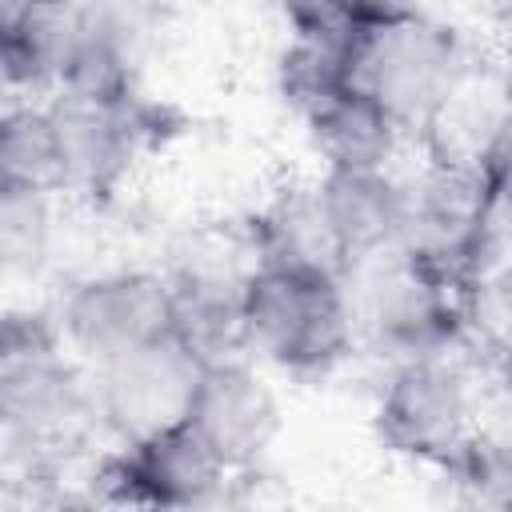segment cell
I'll list each match as a JSON object with an SVG mask.
<instances>
[{"label":"cell","instance_id":"obj_16","mask_svg":"<svg viewBox=\"0 0 512 512\" xmlns=\"http://www.w3.org/2000/svg\"><path fill=\"white\" fill-rule=\"evenodd\" d=\"M280 92L300 112V120H308L316 108L344 92V48L292 36L280 56Z\"/></svg>","mask_w":512,"mask_h":512},{"label":"cell","instance_id":"obj_10","mask_svg":"<svg viewBox=\"0 0 512 512\" xmlns=\"http://www.w3.org/2000/svg\"><path fill=\"white\" fill-rule=\"evenodd\" d=\"M512 124V76L488 52L484 60L468 56L460 76L452 80L448 96L432 112L428 128L420 132L416 148L432 164L452 168H480L488 164L496 140Z\"/></svg>","mask_w":512,"mask_h":512},{"label":"cell","instance_id":"obj_12","mask_svg":"<svg viewBox=\"0 0 512 512\" xmlns=\"http://www.w3.org/2000/svg\"><path fill=\"white\" fill-rule=\"evenodd\" d=\"M304 124L312 144L336 172H396L400 152L412 144L372 100L348 88L316 108Z\"/></svg>","mask_w":512,"mask_h":512},{"label":"cell","instance_id":"obj_1","mask_svg":"<svg viewBox=\"0 0 512 512\" xmlns=\"http://www.w3.org/2000/svg\"><path fill=\"white\" fill-rule=\"evenodd\" d=\"M464 284L468 280H452L416 260L400 240L348 260L340 288L352 312L356 352L404 360L456 344L464 320Z\"/></svg>","mask_w":512,"mask_h":512},{"label":"cell","instance_id":"obj_11","mask_svg":"<svg viewBox=\"0 0 512 512\" xmlns=\"http://www.w3.org/2000/svg\"><path fill=\"white\" fill-rule=\"evenodd\" d=\"M252 228L260 240V256L272 268L340 276L348 264L320 184H288L272 192V200L252 216Z\"/></svg>","mask_w":512,"mask_h":512},{"label":"cell","instance_id":"obj_8","mask_svg":"<svg viewBox=\"0 0 512 512\" xmlns=\"http://www.w3.org/2000/svg\"><path fill=\"white\" fill-rule=\"evenodd\" d=\"M60 168H64V196H108L132 168L136 152L148 140V112L136 92L124 96H96L60 88L44 100Z\"/></svg>","mask_w":512,"mask_h":512},{"label":"cell","instance_id":"obj_5","mask_svg":"<svg viewBox=\"0 0 512 512\" xmlns=\"http://www.w3.org/2000/svg\"><path fill=\"white\" fill-rule=\"evenodd\" d=\"M64 348L88 364H112L172 332V284L168 272L128 268L88 276L68 288L52 316Z\"/></svg>","mask_w":512,"mask_h":512},{"label":"cell","instance_id":"obj_7","mask_svg":"<svg viewBox=\"0 0 512 512\" xmlns=\"http://www.w3.org/2000/svg\"><path fill=\"white\" fill-rule=\"evenodd\" d=\"M400 184V244L428 268L452 280H468L496 204V184L488 180V172L424 160L416 172L400 176Z\"/></svg>","mask_w":512,"mask_h":512},{"label":"cell","instance_id":"obj_15","mask_svg":"<svg viewBox=\"0 0 512 512\" xmlns=\"http://www.w3.org/2000/svg\"><path fill=\"white\" fill-rule=\"evenodd\" d=\"M56 192L0 184V256L8 280H32L52 252V220H56Z\"/></svg>","mask_w":512,"mask_h":512},{"label":"cell","instance_id":"obj_18","mask_svg":"<svg viewBox=\"0 0 512 512\" xmlns=\"http://www.w3.org/2000/svg\"><path fill=\"white\" fill-rule=\"evenodd\" d=\"M348 12L368 24V20H392V16H408V12H424V0H344Z\"/></svg>","mask_w":512,"mask_h":512},{"label":"cell","instance_id":"obj_17","mask_svg":"<svg viewBox=\"0 0 512 512\" xmlns=\"http://www.w3.org/2000/svg\"><path fill=\"white\" fill-rule=\"evenodd\" d=\"M280 12L288 20L292 36L336 44V48H348L352 32L360 28V20L348 12L344 0H280Z\"/></svg>","mask_w":512,"mask_h":512},{"label":"cell","instance_id":"obj_2","mask_svg":"<svg viewBox=\"0 0 512 512\" xmlns=\"http://www.w3.org/2000/svg\"><path fill=\"white\" fill-rule=\"evenodd\" d=\"M468 56V44L444 16L368 20L344 48V88L372 100L416 144Z\"/></svg>","mask_w":512,"mask_h":512},{"label":"cell","instance_id":"obj_6","mask_svg":"<svg viewBox=\"0 0 512 512\" xmlns=\"http://www.w3.org/2000/svg\"><path fill=\"white\" fill-rule=\"evenodd\" d=\"M204 360L176 336H160L112 364L92 368L96 412L104 436L120 448L144 444L192 416V400L204 380Z\"/></svg>","mask_w":512,"mask_h":512},{"label":"cell","instance_id":"obj_9","mask_svg":"<svg viewBox=\"0 0 512 512\" xmlns=\"http://www.w3.org/2000/svg\"><path fill=\"white\" fill-rule=\"evenodd\" d=\"M188 420L232 472H248L284 428L280 396L252 368V356L208 364Z\"/></svg>","mask_w":512,"mask_h":512},{"label":"cell","instance_id":"obj_3","mask_svg":"<svg viewBox=\"0 0 512 512\" xmlns=\"http://www.w3.org/2000/svg\"><path fill=\"white\" fill-rule=\"evenodd\" d=\"M476 416L480 364L460 352L456 340L448 348L392 360L376 404V432L400 456L456 468L472 448Z\"/></svg>","mask_w":512,"mask_h":512},{"label":"cell","instance_id":"obj_14","mask_svg":"<svg viewBox=\"0 0 512 512\" xmlns=\"http://www.w3.org/2000/svg\"><path fill=\"white\" fill-rule=\"evenodd\" d=\"M0 184L64 196V168L44 104H4L0 120Z\"/></svg>","mask_w":512,"mask_h":512},{"label":"cell","instance_id":"obj_13","mask_svg":"<svg viewBox=\"0 0 512 512\" xmlns=\"http://www.w3.org/2000/svg\"><path fill=\"white\" fill-rule=\"evenodd\" d=\"M328 216L344 244V256L356 260L384 244L400 240L404 220V184L400 172H336L328 168L320 180Z\"/></svg>","mask_w":512,"mask_h":512},{"label":"cell","instance_id":"obj_19","mask_svg":"<svg viewBox=\"0 0 512 512\" xmlns=\"http://www.w3.org/2000/svg\"><path fill=\"white\" fill-rule=\"evenodd\" d=\"M492 56H496V60L508 68V76H512V4L492 16Z\"/></svg>","mask_w":512,"mask_h":512},{"label":"cell","instance_id":"obj_4","mask_svg":"<svg viewBox=\"0 0 512 512\" xmlns=\"http://www.w3.org/2000/svg\"><path fill=\"white\" fill-rule=\"evenodd\" d=\"M248 356L272 368L316 376L356 352L352 312L340 276L264 264L244 296Z\"/></svg>","mask_w":512,"mask_h":512},{"label":"cell","instance_id":"obj_20","mask_svg":"<svg viewBox=\"0 0 512 512\" xmlns=\"http://www.w3.org/2000/svg\"><path fill=\"white\" fill-rule=\"evenodd\" d=\"M32 4H36V0H0V32H4V28H12V24H16Z\"/></svg>","mask_w":512,"mask_h":512}]
</instances>
